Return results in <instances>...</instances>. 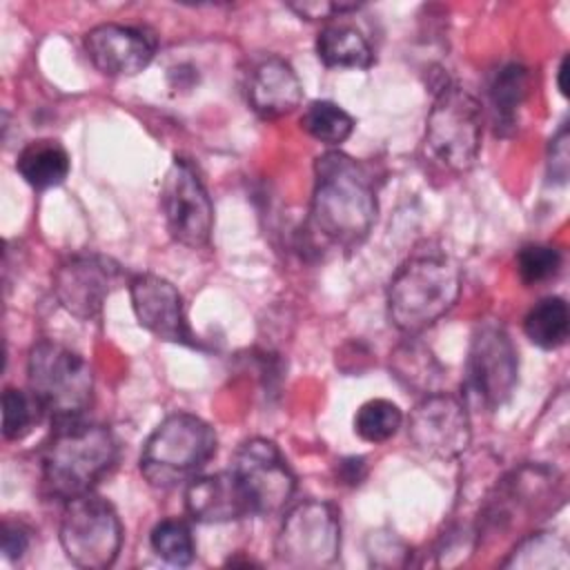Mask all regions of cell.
<instances>
[{
	"mask_svg": "<svg viewBox=\"0 0 570 570\" xmlns=\"http://www.w3.org/2000/svg\"><path fill=\"white\" fill-rule=\"evenodd\" d=\"M376 191L370 171L343 151H325L314 163L309 225L338 247L367 238L376 220Z\"/></svg>",
	"mask_w": 570,
	"mask_h": 570,
	"instance_id": "cell-1",
	"label": "cell"
},
{
	"mask_svg": "<svg viewBox=\"0 0 570 570\" xmlns=\"http://www.w3.org/2000/svg\"><path fill=\"white\" fill-rule=\"evenodd\" d=\"M118 461V441L107 425L85 419L53 425L40 454L42 492L69 501L91 492Z\"/></svg>",
	"mask_w": 570,
	"mask_h": 570,
	"instance_id": "cell-2",
	"label": "cell"
},
{
	"mask_svg": "<svg viewBox=\"0 0 570 570\" xmlns=\"http://www.w3.org/2000/svg\"><path fill=\"white\" fill-rule=\"evenodd\" d=\"M461 269L439 249H419L394 272L387 287V316L403 334H419L443 318L459 301Z\"/></svg>",
	"mask_w": 570,
	"mask_h": 570,
	"instance_id": "cell-3",
	"label": "cell"
},
{
	"mask_svg": "<svg viewBox=\"0 0 570 570\" xmlns=\"http://www.w3.org/2000/svg\"><path fill=\"white\" fill-rule=\"evenodd\" d=\"M214 428L196 414L176 412L160 421L140 452V474L154 488L189 483L216 454Z\"/></svg>",
	"mask_w": 570,
	"mask_h": 570,
	"instance_id": "cell-4",
	"label": "cell"
},
{
	"mask_svg": "<svg viewBox=\"0 0 570 570\" xmlns=\"http://www.w3.org/2000/svg\"><path fill=\"white\" fill-rule=\"evenodd\" d=\"M29 392L53 425L78 421L91 405L94 374L73 350L42 338L27 356Z\"/></svg>",
	"mask_w": 570,
	"mask_h": 570,
	"instance_id": "cell-5",
	"label": "cell"
},
{
	"mask_svg": "<svg viewBox=\"0 0 570 570\" xmlns=\"http://www.w3.org/2000/svg\"><path fill=\"white\" fill-rule=\"evenodd\" d=\"M483 109L461 85L445 80L434 96L425 120V147L445 169L468 171L481 149Z\"/></svg>",
	"mask_w": 570,
	"mask_h": 570,
	"instance_id": "cell-6",
	"label": "cell"
},
{
	"mask_svg": "<svg viewBox=\"0 0 570 570\" xmlns=\"http://www.w3.org/2000/svg\"><path fill=\"white\" fill-rule=\"evenodd\" d=\"M58 532L65 557L82 570L114 566L122 546V523L116 508L94 490L65 501Z\"/></svg>",
	"mask_w": 570,
	"mask_h": 570,
	"instance_id": "cell-7",
	"label": "cell"
},
{
	"mask_svg": "<svg viewBox=\"0 0 570 570\" xmlns=\"http://www.w3.org/2000/svg\"><path fill=\"white\" fill-rule=\"evenodd\" d=\"M341 519L336 505L321 499L294 503L274 541L276 561L287 568H327L338 559Z\"/></svg>",
	"mask_w": 570,
	"mask_h": 570,
	"instance_id": "cell-8",
	"label": "cell"
},
{
	"mask_svg": "<svg viewBox=\"0 0 570 570\" xmlns=\"http://www.w3.org/2000/svg\"><path fill=\"white\" fill-rule=\"evenodd\" d=\"M519 358L508 332L497 323L476 327L465 363V394L485 410L501 407L514 392Z\"/></svg>",
	"mask_w": 570,
	"mask_h": 570,
	"instance_id": "cell-9",
	"label": "cell"
},
{
	"mask_svg": "<svg viewBox=\"0 0 570 570\" xmlns=\"http://www.w3.org/2000/svg\"><path fill=\"white\" fill-rule=\"evenodd\" d=\"M160 212L169 236L200 249L209 243L214 229V203L196 167L187 158H174L160 185Z\"/></svg>",
	"mask_w": 570,
	"mask_h": 570,
	"instance_id": "cell-10",
	"label": "cell"
},
{
	"mask_svg": "<svg viewBox=\"0 0 570 570\" xmlns=\"http://www.w3.org/2000/svg\"><path fill=\"white\" fill-rule=\"evenodd\" d=\"M232 472L252 514H276L294 497L296 476L278 445L269 439L254 436L245 441L234 454Z\"/></svg>",
	"mask_w": 570,
	"mask_h": 570,
	"instance_id": "cell-11",
	"label": "cell"
},
{
	"mask_svg": "<svg viewBox=\"0 0 570 570\" xmlns=\"http://www.w3.org/2000/svg\"><path fill=\"white\" fill-rule=\"evenodd\" d=\"M407 439L432 459H459L472 441L465 403L448 392L425 394L407 416Z\"/></svg>",
	"mask_w": 570,
	"mask_h": 570,
	"instance_id": "cell-12",
	"label": "cell"
},
{
	"mask_svg": "<svg viewBox=\"0 0 570 570\" xmlns=\"http://www.w3.org/2000/svg\"><path fill=\"white\" fill-rule=\"evenodd\" d=\"M122 278V267L105 254H73L53 274V294L78 321L100 316L105 301Z\"/></svg>",
	"mask_w": 570,
	"mask_h": 570,
	"instance_id": "cell-13",
	"label": "cell"
},
{
	"mask_svg": "<svg viewBox=\"0 0 570 570\" xmlns=\"http://www.w3.org/2000/svg\"><path fill=\"white\" fill-rule=\"evenodd\" d=\"M131 309L140 327L160 341L196 347L198 338L189 327L185 303L174 283L158 274H136L129 281Z\"/></svg>",
	"mask_w": 570,
	"mask_h": 570,
	"instance_id": "cell-14",
	"label": "cell"
},
{
	"mask_svg": "<svg viewBox=\"0 0 570 570\" xmlns=\"http://www.w3.org/2000/svg\"><path fill=\"white\" fill-rule=\"evenodd\" d=\"M85 51L105 76H136L149 67L156 40L140 27L102 22L85 33Z\"/></svg>",
	"mask_w": 570,
	"mask_h": 570,
	"instance_id": "cell-15",
	"label": "cell"
},
{
	"mask_svg": "<svg viewBox=\"0 0 570 570\" xmlns=\"http://www.w3.org/2000/svg\"><path fill=\"white\" fill-rule=\"evenodd\" d=\"M249 107L265 120L292 114L303 100V85L292 65L278 56L261 60L247 82Z\"/></svg>",
	"mask_w": 570,
	"mask_h": 570,
	"instance_id": "cell-16",
	"label": "cell"
},
{
	"mask_svg": "<svg viewBox=\"0 0 570 570\" xmlns=\"http://www.w3.org/2000/svg\"><path fill=\"white\" fill-rule=\"evenodd\" d=\"M185 508L198 523H225L252 514L232 470L194 476L185 488Z\"/></svg>",
	"mask_w": 570,
	"mask_h": 570,
	"instance_id": "cell-17",
	"label": "cell"
},
{
	"mask_svg": "<svg viewBox=\"0 0 570 570\" xmlns=\"http://www.w3.org/2000/svg\"><path fill=\"white\" fill-rule=\"evenodd\" d=\"M69 154L56 138L29 140L16 158V171L33 189H51L62 185L69 176Z\"/></svg>",
	"mask_w": 570,
	"mask_h": 570,
	"instance_id": "cell-18",
	"label": "cell"
},
{
	"mask_svg": "<svg viewBox=\"0 0 570 570\" xmlns=\"http://www.w3.org/2000/svg\"><path fill=\"white\" fill-rule=\"evenodd\" d=\"M530 73L521 62H505L501 65L488 85L490 111L497 134L510 136L517 129L519 109L528 96Z\"/></svg>",
	"mask_w": 570,
	"mask_h": 570,
	"instance_id": "cell-19",
	"label": "cell"
},
{
	"mask_svg": "<svg viewBox=\"0 0 570 570\" xmlns=\"http://www.w3.org/2000/svg\"><path fill=\"white\" fill-rule=\"evenodd\" d=\"M316 56L330 69H370L374 51L352 24L330 22L316 36Z\"/></svg>",
	"mask_w": 570,
	"mask_h": 570,
	"instance_id": "cell-20",
	"label": "cell"
},
{
	"mask_svg": "<svg viewBox=\"0 0 570 570\" xmlns=\"http://www.w3.org/2000/svg\"><path fill=\"white\" fill-rule=\"evenodd\" d=\"M523 332L532 345L541 350H557L568 341L570 312L561 296H546L537 301L523 318Z\"/></svg>",
	"mask_w": 570,
	"mask_h": 570,
	"instance_id": "cell-21",
	"label": "cell"
},
{
	"mask_svg": "<svg viewBox=\"0 0 570 570\" xmlns=\"http://www.w3.org/2000/svg\"><path fill=\"white\" fill-rule=\"evenodd\" d=\"M390 365H392V372L394 376L405 385V387H412V390H419L423 394H432L436 392L434 387L439 385L441 381V365L439 361L434 358V354L416 343V341H405L401 343L392 358H390Z\"/></svg>",
	"mask_w": 570,
	"mask_h": 570,
	"instance_id": "cell-22",
	"label": "cell"
},
{
	"mask_svg": "<svg viewBox=\"0 0 570 570\" xmlns=\"http://www.w3.org/2000/svg\"><path fill=\"white\" fill-rule=\"evenodd\" d=\"M301 127L325 145H341L354 131V118L332 100H312L303 116Z\"/></svg>",
	"mask_w": 570,
	"mask_h": 570,
	"instance_id": "cell-23",
	"label": "cell"
},
{
	"mask_svg": "<svg viewBox=\"0 0 570 570\" xmlns=\"http://www.w3.org/2000/svg\"><path fill=\"white\" fill-rule=\"evenodd\" d=\"M505 568H566L568 546L554 532H532L503 561Z\"/></svg>",
	"mask_w": 570,
	"mask_h": 570,
	"instance_id": "cell-24",
	"label": "cell"
},
{
	"mask_svg": "<svg viewBox=\"0 0 570 570\" xmlns=\"http://www.w3.org/2000/svg\"><path fill=\"white\" fill-rule=\"evenodd\" d=\"M151 550L171 566H189L196 557L194 534L187 521L169 517L154 525L149 534Z\"/></svg>",
	"mask_w": 570,
	"mask_h": 570,
	"instance_id": "cell-25",
	"label": "cell"
},
{
	"mask_svg": "<svg viewBox=\"0 0 570 570\" xmlns=\"http://www.w3.org/2000/svg\"><path fill=\"white\" fill-rule=\"evenodd\" d=\"M403 425V412L390 399H370L354 414V432L367 443L392 439Z\"/></svg>",
	"mask_w": 570,
	"mask_h": 570,
	"instance_id": "cell-26",
	"label": "cell"
},
{
	"mask_svg": "<svg viewBox=\"0 0 570 570\" xmlns=\"http://www.w3.org/2000/svg\"><path fill=\"white\" fill-rule=\"evenodd\" d=\"M42 416V410L31 392L4 387L2 392V436L7 441L24 439Z\"/></svg>",
	"mask_w": 570,
	"mask_h": 570,
	"instance_id": "cell-27",
	"label": "cell"
},
{
	"mask_svg": "<svg viewBox=\"0 0 570 570\" xmlns=\"http://www.w3.org/2000/svg\"><path fill=\"white\" fill-rule=\"evenodd\" d=\"M561 252L552 245L530 243L523 245L517 254V274L523 285H541L552 281L561 269Z\"/></svg>",
	"mask_w": 570,
	"mask_h": 570,
	"instance_id": "cell-28",
	"label": "cell"
},
{
	"mask_svg": "<svg viewBox=\"0 0 570 570\" xmlns=\"http://www.w3.org/2000/svg\"><path fill=\"white\" fill-rule=\"evenodd\" d=\"M292 11H296L301 18L305 20H327L334 16H343L347 11H356L358 4L356 2H292L287 4Z\"/></svg>",
	"mask_w": 570,
	"mask_h": 570,
	"instance_id": "cell-29",
	"label": "cell"
},
{
	"mask_svg": "<svg viewBox=\"0 0 570 570\" xmlns=\"http://www.w3.org/2000/svg\"><path fill=\"white\" fill-rule=\"evenodd\" d=\"M548 171L559 183H566V178H568V127L566 125L550 140Z\"/></svg>",
	"mask_w": 570,
	"mask_h": 570,
	"instance_id": "cell-30",
	"label": "cell"
},
{
	"mask_svg": "<svg viewBox=\"0 0 570 570\" xmlns=\"http://www.w3.org/2000/svg\"><path fill=\"white\" fill-rule=\"evenodd\" d=\"M29 548V530L20 521H4L2 523V552L7 559L16 561Z\"/></svg>",
	"mask_w": 570,
	"mask_h": 570,
	"instance_id": "cell-31",
	"label": "cell"
},
{
	"mask_svg": "<svg viewBox=\"0 0 570 570\" xmlns=\"http://www.w3.org/2000/svg\"><path fill=\"white\" fill-rule=\"evenodd\" d=\"M365 459L363 456H350V459H343L338 463V479L343 483H350V485H356L365 479Z\"/></svg>",
	"mask_w": 570,
	"mask_h": 570,
	"instance_id": "cell-32",
	"label": "cell"
},
{
	"mask_svg": "<svg viewBox=\"0 0 570 570\" xmlns=\"http://www.w3.org/2000/svg\"><path fill=\"white\" fill-rule=\"evenodd\" d=\"M566 73H568V56L561 58L559 62V69H557V87L563 96H568V87H566Z\"/></svg>",
	"mask_w": 570,
	"mask_h": 570,
	"instance_id": "cell-33",
	"label": "cell"
}]
</instances>
